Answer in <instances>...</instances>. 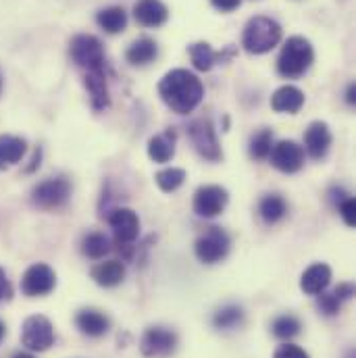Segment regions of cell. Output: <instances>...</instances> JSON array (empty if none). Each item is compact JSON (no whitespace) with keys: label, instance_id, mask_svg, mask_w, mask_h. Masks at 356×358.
<instances>
[{"label":"cell","instance_id":"1","mask_svg":"<svg viewBox=\"0 0 356 358\" xmlns=\"http://www.w3.org/2000/svg\"><path fill=\"white\" fill-rule=\"evenodd\" d=\"M159 94L173 113L187 115L202 102L204 86L192 71L173 69L159 82Z\"/></svg>","mask_w":356,"mask_h":358},{"label":"cell","instance_id":"2","mask_svg":"<svg viewBox=\"0 0 356 358\" xmlns=\"http://www.w3.org/2000/svg\"><path fill=\"white\" fill-rule=\"evenodd\" d=\"M315 61V50L311 42L302 36H292L285 40L277 57V73L285 80L302 78Z\"/></svg>","mask_w":356,"mask_h":358},{"label":"cell","instance_id":"3","mask_svg":"<svg viewBox=\"0 0 356 358\" xmlns=\"http://www.w3.org/2000/svg\"><path fill=\"white\" fill-rule=\"evenodd\" d=\"M281 40V25L265 15L252 17L242 34V46L250 55H265L271 52Z\"/></svg>","mask_w":356,"mask_h":358},{"label":"cell","instance_id":"4","mask_svg":"<svg viewBox=\"0 0 356 358\" xmlns=\"http://www.w3.org/2000/svg\"><path fill=\"white\" fill-rule=\"evenodd\" d=\"M108 225L113 227L115 234V244L119 246V252L123 250L125 259H131V244L138 240L140 236V219L138 213H134L131 208H115L108 215Z\"/></svg>","mask_w":356,"mask_h":358},{"label":"cell","instance_id":"5","mask_svg":"<svg viewBox=\"0 0 356 358\" xmlns=\"http://www.w3.org/2000/svg\"><path fill=\"white\" fill-rule=\"evenodd\" d=\"M71 61L86 71H104V48L96 36L80 34L69 44Z\"/></svg>","mask_w":356,"mask_h":358},{"label":"cell","instance_id":"6","mask_svg":"<svg viewBox=\"0 0 356 358\" xmlns=\"http://www.w3.org/2000/svg\"><path fill=\"white\" fill-rule=\"evenodd\" d=\"M232 240L221 227H208L194 244L196 259L204 265H215L221 263L229 255Z\"/></svg>","mask_w":356,"mask_h":358},{"label":"cell","instance_id":"7","mask_svg":"<svg viewBox=\"0 0 356 358\" xmlns=\"http://www.w3.org/2000/svg\"><path fill=\"white\" fill-rule=\"evenodd\" d=\"M71 183L67 178H50L38 183L31 192V202L42 210H57L69 202Z\"/></svg>","mask_w":356,"mask_h":358},{"label":"cell","instance_id":"8","mask_svg":"<svg viewBox=\"0 0 356 358\" xmlns=\"http://www.w3.org/2000/svg\"><path fill=\"white\" fill-rule=\"evenodd\" d=\"M187 134H190V140L196 148V152L211 161V163H217L223 159V152H221V146H219V140H217V131L211 123V119L202 117V119H196L190 123L187 127Z\"/></svg>","mask_w":356,"mask_h":358},{"label":"cell","instance_id":"9","mask_svg":"<svg viewBox=\"0 0 356 358\" xmlns=\"http://www.w3.org/2000/svg\"><path fill=\"white\" fill-rule=\"evenodd\" d=\"M21 344L31 352H44L55 344V327L42 315H31L25 319L21 329Z\"/></svg>","mask_w":356,"mask_h":358},{"label":"cell","instance_id":"10","mask_svg":"<svg viewBox=\"0 0 356 358\" xmlns=\"http://www.w3.org/2000/svg\"><path fill=\"white\" fill-rule=\"evenodd\" d=\"M178 348V334L163 325H152L140 340V350L146 358H165Z\"/></svg>","mask_w":356,"mask_h":358},{"label":"cell","instance_id":"11","mask_svg":"<svg viewBox=\"0 0 356 358\" xmlns=\"http://www.w3.org/2000/svg\"><path fill=\"white\" fill-rule=\"evenodd\" d=\"M229 194L221 185H200L194 194V213L204 219H213L225 210Z\"/></svg>","mask_w":356,"mask_h":358},{"label":"cell","instance_id":"12","mask_svg":"<svg viewBox=\"0 0 356 358\" xmlns=\"http://www.w3.org/2000/svg\"><path fill=\"white\" fill-rule=\"evenodd\" d=\"M57 285V275L46 263H36L21 277V292L29 298L48 296Z\"/></svg>","mask_w":356,"mask_h":358},{"label":"cell","instance_id":"13","mask_svg":"<svg viewBox=\"0 0 356 358\" xmlns=\"http://www.w3.org/2000/svg\"><path fill=\"white\" fill-rule=\"evenodd\" d=\"M269 157H271V165L285 176L298 173L304 165V148L294 140H281L273 144Z\"/></svg>","mask_w":356,"mask_h":358},{"label":"cell","instance_id":"14","mask_svg":"<svg viewBox=\"0 0 356 358\" xmlns=\"http://www.w3.org/2000/svg\"><path fill=\"white\" fill-rule=\"evenodd\" d=\"M187 52L198 71H211L217 63H225L238 55V50L234 46H227L223 52H215L208 42H196L187 48Z\"/></svg>","mask_w":356,"mask_h":358},{"label":"cell","instance_id":"15","mask_svg":"<svg viewBox=\"0 0 356 358\" xmlns=\"http://www.w3.org/2000/svg\"><path fill=\"white\" fill-rule=\"evenodd\" d=\"M332 146V131L325 121H313L304 131V148L313 161H321L327 157Z\"/></svg>","mask_w":356,"mask_h":358},{"label":"cell","instance_id":"16","mask_svg":"<svg viewBox=\"0 0 356 358\" xmlns=\"http://www.w3.org/2000/svg\"><path fill=\"white\" fill-rule=\"evenodd\" d=\"M134 17L144 27H161L169 19V10L161 0H138L134 4Z\"/></svg>","mask_w":356,"mask_h":358},{"label":"cell","instance_id":"17","mask_svg":"<svg viewBox=\"0 0 356 358\" xmlns=\"http://www.w3.org/2000/svg\"><path fill=\"white\" fill-rule=\"evenodd\" d=\"M332 283V267L325 263H315L300 277V289L308 296H319Z\"/></svg>","mask_w":356,"mask_h":358},{"label":"cell","instance_id":"18","mask_svg":"<svg viewBox=\"0 0 356 358\" xmlns=\"http://www.w3.org/2000/svg\"><path fill=\"white\" fill-rule=\"evenodd\" d=\"M76 325H78V329L84 336H88V338H100V336H104L111 329V319L102 310L82 308L76 315Z\"/></svg>","mask_w":356,"mask_h":358},{"label":"cell","instance_id":"19","mask_svg":"<svg viewBox=\"0 0 356 358\" xmlns=\"http://www.w3.org/2000/svg\"><path fill=\"white\" fill-rule=\"evenodd\" d=\"M304 104V92L298 90L296 86H281L279 90L273 92L271 96V108L275 113H287L294 115L302 108Z\"/></svg>","mask_w":356,"mask_h":358},{"label":"cell","instance_id":"20","mask_svg":"<svg viewBox=\"0 0 356 358\" xmlns=\"http://www.w3.org/2000/svg\"><path fill=\"white\" fill-rule=\"evenodd\" d=\"M84 86L88 90L90 102H92L94 110H104V108L111 104L104 71H86V76H84Z\"/></svg>","mask_w":356,"mask_h":358},{"label":"cell","instance_id":"21","mask_svg":"<svg viewBox=\"0 0 356 358\" xmlns=\"http://www.w3.org/2000/svg\"><path fill=\"white\" fill-rule=\"evenodd\" d=\"M90 275L100 287H117L125 279V265L121 261H104L94 265Z\"/></svg>","mask_w":356,"mask_h":358},{"label":"cell","instance_id":"22","mask_svg":"<svg viewBox=\"0 0 356 358\" xmlns=\"http://www.w3.org/2000/svg\"><path fill=\"white\" fill-rule=\"evenodd\" d=\"M176 131L167 129L165 134H159L155 138H150L148 142V157L155 163H169L176 157Z\"/></svg>","mask_w":356,"mask_h":358},{"label":"cell","instance_id":"23","mask_svg":"<svg viewBox=\"0 0 356 358\" xmlns=\"http://www.w3.org/2000/svg\"><path fill=\"white\" fill-rule=\"evenodd\" d=\"M159 57V46L152 38H138L125 52V59L134 67H144Z\"/></svg>","mask_w":356,"mask_h":358},{"label":"cell","instance_id":"24","mask_svg":"<svg viewBox=\"0 0 356 358\" xmlns=\"http://www.w3.org/2000/svg\"><path fill=\"white\" fill-rule=\"evenodd\" d=\"M25 140L17 136H0V169L17 165L25 155Z\"/></svg>","mask_w":356,"mask_h":358},{"label":"cell","instance_id":"25","mask_svg":"<svg viewBox=\"0 0 356 358\" xmlns=\"http://www.w3.org/2000/svg\"><path fill=\"white\" fill-rule=\"evenodd\" d=\"M96 23L100 29H104L106 34H121L127 27V13L123 6H108L98 10L96 15Z\"/></svg>","mask_w":356,"mask_h":358},{"label":"cell","instance_id":"26","mask_svg":"<svg viewBox=\"0 0 356 358\" xmlns=\"http://www.w3.org/2000/svg\"><path fill=\"white\" fill-rule=\"evenodd\" d=\"M259 215L267 225H275L287 215V202L279 194H267L259 204Z\"/></svg>","mask_w":356,"mask_h":358},{"label":"cell","instance_id":"27","mask_svg":"<svg viewBox=\"0 0 356 358\" xmlns=\"http://www.w3.org/2000/svg\"><path fill=\"white\" fill-rule=\"evenodd\" d=\"M242 323H244V308L240 304H227L213 315V325L215 329H221V331L236 329Z\"/></svg>","mask_w":356,"mask_h":358},{"label":"cell","instance_id":"28","mask_svg":"<svg viewBox=\"0 0 356 358\" xmlns=\"http://www.w3.org/2000/svg\"><path fill=\"white\" fill-rule=\"evenodd\" d=\"M82 252L92 261H100L111 252V240L100 231H92L82 240Z\"/></svg>","mask_w":356,"mask_h":358},{"label":"cell","instance_id":"29","mask_svg":"<svg viewBox=\"0 0 356 358\" xmlns=\"http://www.w3.org/2000/svg\"><path fill=\"white\" fill-rule=\"evenodd\" d=\"M300 329H302V323L294 315H281L271 323V331L279 340H292L300 334Z\"/></svg>","mask_w":356,"mask_h":358},{"label":"cell","instance_id":"30","mask_svg":"<svg viewBox=\"0 0 356 358\" xmlns=\"http://www.w3.org/2000/svg\"><path fill=\"white\" fill-rule=\"evenodd\" d=\"M157 185L165 192V194H173V192H178L179 187L183 185V181H185V171L183 169H178V167H169V169H163V171H159L157 176Z\"/></svg>","mask_w":356,"mask_h":358},{"label":"cell","instance_id":"31","mask_svg":"<svg viewBox=\"0 0 356 358\" xmlns=\"http://www.w3.org/2000/svg\"><path fill=\"white\" fill-rule=\"evenodd\" d=\"M273 148V131L271 129H261L259 134H255V138L250 140V157L257 161H265L271 155Z\"/></svg>","mask_w":356,"mask_h":358},{"label":"cell","instance_id":"32","mask_svg":"<svg viewBox=\"0 0 356 358\" xmlns=\"http://www.w3.org/2000/svg\"><path fill=\"white\" fill-rule=\"evenodd\" d=\"M342 308V302L338 300V296L334 292H321L319 294V310L327 317H334L338 315Z\"/></svg>","mask_w":356,"mask_h":358},{"label":"cell","instance_id":"33","mask_svg":"<svg viewBox=\"0 0 356 358\" xmlns=\"http://www.w3.org/2000/svg\"><path fill=\"white\" fill-rule=\"evenodd\" d=\"M338 210H340V217L344 219V223L348 227H355L356 221V200L353 196H346L338 202Z\"/></svg>","mask_w":356,"mask_h":358},{"label":"cell","instance_id":"34","mask_svg":"<svg viewBox=\"0 0 356 358\" xmlns=\"http://www.w3.org/2000/svg\"><path fill=\"white\" fill-rule=\"evenodd\" d=\"M273 358H311V355L296 344H283L275 350Z\"/></svg>","mask_w":356,"mask_h":358},{"label":"cell","instance_id":"35","mask_svg":"<svg viewBox=\"0 0 356 358\" xmlns=\"http://www.w3.org/2000/svg\"><path fill=\"white\" fill-rule=\"evenodd\" d=\"M13 298V285L6 277V271L0 267V302H6Z\"/></svg>","mask_w":356,"mask_h":358},{"label":"cell","instance_id":"36","mask_svg":"<svg viewBox=\"0 0 356 358\" xmlns=\"http://www.w3.org/2000/svg\"><path fill=\"white\" fill-rule=\"evenodd\" d=\"M334 294L338 296L340 302H346V300H350V298L355 296V285H353V283H340V285L334 289Z\"/></svg>","mask_w":356,"mask_h":358},{"label":"cell","instance_id":"37","mask_svg":"<svg viewBox=\"0 0 356 358\" xmlns=\"http://www.w3.org/2000/svg\"><path fill=\"white\" fill-rule=\"evenodd\" d=\"M211 4L221 13H232L242 4V0H211Z\"/></svg>","mask_w":356,"mask_h":358},{"label":"cell","instance_id":"38","mask_svg":"<svg viewBox=\"0 0 356 358\" xmlns=\"http://www.w3.org/2000/svg\"><path fill=\"white\" fill-rule=\"evenodd\" d=\"M355 100H356V86L355 84H350L348 90H346V102H348V104H355Z\"/></svg>","mask_w":356,"mask_h":358},{"label":"cell","instance_id":"39","mask_svg":"<svg viewBox=\"0 0 356 358\" xmlns=\"http://www.w3.org/2000/svg\"><path fill=\"white\" fill-rule=\"evenodd\" d=\"M38 165H40V150H36V155H34V159H31V165L27 167V171H34Z\"/></svg>","mask_w":356,"mask_h":358},{"label":"cell","instance_id":"40","mask_svg":"<svg viewBox=\"0 0 356 358\" xmlns=\"http://www.w3.org/2000/svg\"><path fill=\"white\" fill-rule=\"evenodd\" d=\"M13 358H36L34 355H29V352H17V355H13Z\"/></svg>","mask_w":356,"mask_h":358},{"label":"cell","instance_id":"41","mask_svg":"<svg viewBox=\"0 0 356 358\" xmlns=\"http://www.w3.org/2000/svg\"><path fill=\"white\" fill-rule=\"evenodd\" d=\"M4 336H6V325H4V323L0 321V342L4 340Z\"/></svg>","mask_w":356,"mask_h":358},{"label":"cell","instance_id":"42","mask_svg":"<svg viewBox=\"0 0 356 358\" xmlns=\"http://www.w3.org/2000/svg\"><path fill=\"white\" fill-rule=\"evenodd\" d=\"M348 358H356V357H355V352H350V355H348Z\"/></svg>","mask_w":356,"mask_h":358},{"label":"cell","instance_id":"43","mask_svg":"<svg viewBox=\"0 0 356 358\" xmlns=\"http://www.w3.org/2000/svg\"><path fill=\"white\" fill-rule=\"evenodd\" d=\"M0 90H2V78H0Z\"/></svg>","mask_w":356,"mask_h":358}]
</instances>
